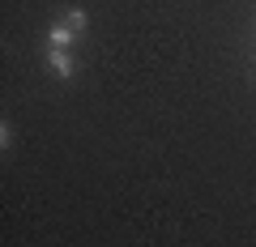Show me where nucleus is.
<instances>
[{
  "label": "nucleus",
  "instance_id": "nucleus-1",
  "mask_svg": "<svg viewBox=\"0 0 256 247\" xmlns=\"http://www.w3.org/2000/svg\"><path fill=\"white\" fill-rule=\"evenodd\" d=\"M86 34V13L82 9H64L60 17H56V26H52V47H68L73 38H82Z\"/></svg>",
  "mask_w": 256,
  "mask_h": 247
},
{
  "label": "nucleus",
  "instance_id": "nucleus-2",
  "mask_svg": "<svg viewBox=\"0 0 256 247\" xmlns=\"http://www.w3.org/2000/svg\"><path fill=\"white\" fill-rule=\"evenodd\" d=\"M47 64H52L56 77H73L77 73V60L68 55V47H47Z\"/></svg>",
  "mask_w": 256,
  "mask_h": 247
}]
</instances>
